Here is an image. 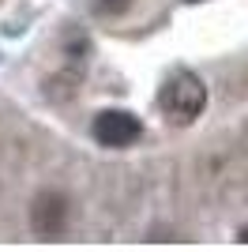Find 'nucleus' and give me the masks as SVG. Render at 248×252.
<instances>
[{
    "instance_id": "nucleus-1",
    "label": "nucleus",
    "mask_w": 248,
    "mask_h": 252,
    "mask_svg": "<svg viewBox=\"0 0 248 252\" xmlns=\"http://www.w3.org/2000/svg\"><path fill=\"white\" fill-rule=\"evenodd\" d=\"M158 109L165 113V121L173 125H192L199 113L207 109V87L196 72L177 68L165 75L162 91H158Z\"/></svg>"
},
{
    "instance_id": "nucleus-4",
    "label": "nucleus",
    "mask_w": 248,
    "mask_h": 252,
    "mask_svg": "<svg viewBox=\"0 0 248 252\" xmlns=\"http://www.w3.org/2000/svg\"><path fill=\"white\" fill-rule=\"evenodd\" d=\"M124 8H128V0H98L102 15H113V11H124Z\"/></svg>"
},
{
    "instance_id": "nucleus-3",
    "label": "nucleus",
    "mask_w": 248,
    "mask_h": 252,
    "mask_svg": "<svg viewBox=\"0 0 248 252\" xmlns=\"http://www.w3.org/2000/svg\"><path fill=\"white\" fill-rule=\"evenodd\" d=\"M31 226L45 241H53L57 233H64V226H68V203H64V196L41 192L38 200H34V207H31Z\"/></svg>"
},
{
    "instance_id": "nucleus-5",
    "label": "nucleus",
    "mask_w": 248,
    "mask_h": 252,
    "mask_svg": "<svg viewBox=\"0 0 248 252\" xmlns=\"http://www.w3.org/2000/svg\"><path fill=\"white\" fill-rule=\"evenodd\" d=\"M241 241H245V245H248V226H245V230H241Z\"/></svg>"
},
{
    "instance_id": "nucleus-2",
    "label": "nucleus",
    "mask_w": 248,
    "mask_h": 252,
    "mask_svg": "<svg viewBox=\"0 0 248 252\" xmlns=\"http://www.w3.org/2000/svg\"><path fill=\"white\" fill-rule=\"evenodd\" d=\"M91 132L102 147H132L135 139L143 136V125H139V117L128 113V109H105V113L94 117Z\"/></svg>"
}]
</instances>
